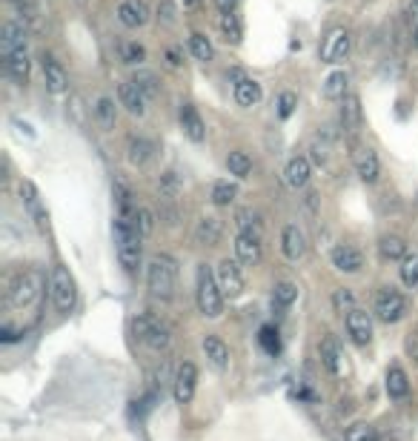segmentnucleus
I'll list each match as a JSON object with an SVG mask.
<instances>
[{"label":"nucleus","mask_w":418,"mask_h":441,"mask_svg":"<svg viewBox=\"0 0 418 441\" xmlns=\"http://www.w3.org/2000/svg\"><path fill=\"white\" fill-rule=\"evenodd\" d=\"M115 250L118 261L126 273L141 267V230H138V212H118L115 215Z\"/></svg>","instance_id":"obj_1"},{"label":"nucleus","mask_w":418,"mask_h":441,"mask_svg":"<svg viewBox=\"0 0 418 441\" xmlns=\"http://www.w3.org/2000/svg\"><path fill=\"white\" fill-rule=\"evenodd\" d=\"M195 301L203 318H221L224 313V293L218 287V275L209 264H198L195 273Z\"/></svg>","instance_id":"obj_2"},{"label":"nucleus","mask_w":418,"mask_h":441,"mask_svg":"<svg viewBox=\"0 0 418 441\" xmlns=\"http://www.w3.org/2000/svg\"><path fill=\"white\" fill-rule=\"evenodd\" d=\"M146 287L155 298L172 301L178 287V264L169 255H152L146 264Z\"/></svg>","instance_id":"obj_3"},{"label":"nucleus","mask_w":418,"mask_h":441,"mask_svg":"<svg viewBox=\"0 0 418 441\" xmlns=\"http://www.w3.org/2000/svg\"><path fill=\"white\" fill-rule=\"evenodd\" d=\"M41 293H44V278H41V273L26 270V273H18V275L12 278V284H9V290H6V298H9V304H12L15 310H26V307H32V304L41 301Z\"/></svg>","instance_id":"obj_4"},{"label":"nucleus","mask_w":418,"mask_h":441,"mask_svg":"<svg viewBox=\"0 0 418 441\" xmlns=\"http://www.w3.org/2000/svg\"><path fill=\"white\" fill-rule=\"evenodd\" d=\"M132 335H135L143 347H149V350H155V353H163V350L172 344L169 327H166L163 321H158L155 315H149V313H141V315L132 318Z\"/></svg>","instance_id":"obj_5"},{"label":"nucleus","mask_w":418,"mask_h":441,"mask_svg":"<svg viewBox=\"0 0 418 441\" xmlns=\"http://www.w3.org/2000/svg\"><path fill=\"white\" fill-rule=\"evenodd\" d=\"M49 293H52V301L61 313H72L75 304H78V287H75V278L69 275L66 267H52L49 273Z\"/></svg>","instance_id":"obj_6"},{"label":"nucleus","mask_w":418,"mask_h":441,"mask_svg":"<svg viewBox=\"0 0 418 441\" xmlns=\"http://www.w3.org/2000/svg\"><path fill=\"white\" fill-rule=\"evenodd\" d=\"M372 313L378 321L384 324H395L407 315V298L395 290V287H381L378 295H375V304H372Z\"/></svg>","instance_id":"obj_7"},{"label":"nucleus","mask_w":418,"mask_h":441,"mask_svg":"<svg viewBox=\"0 0 418 441\" xmlns=\"http://www.w3.org/2000/svg\"><path fill=\"white\" fill-rule=\"evenodd\" d=\"M195 387H198V367L192 361H183L178 364L175 375H172V395L178 404H189L192 395H195Z\"/></svg>","instance_id":"obj_8"},{"label":"nucleus","mask_w":418,"mask_h":441,"mask_svg":"<svg viewBox=\"0 0 418 441\" xmlns=\"http://www.w3.org/2000/svg\"><path fill=\"white\" fill-rule=\"evenodd\" d=\"M215 275H218V287H221L224 298H238V295L244 293V287H247V281H244V273H241L238 261L224 258V261L218 264Z\"/></svg>","instance_id":"obj_9"},{"label":"nucleus","mask_w":418,"mask_h":441,"mask_svg":"<svg viewBox=\"0 0 418 441\" xmlns=\"http://www.w3.org/2000/svg\"><path fill=\"white\" fill-rule=\"evenodd\" d=\"M344 327H347V335L352 344L358 347H367L372 341V315L361 307H355L350 315H344Z\"/></svg>","instance_id":"obj_10"},{"label":"nucleus","mask_w":418,"mask_h":441,"mask_svg":"<svg viewBox=\"0 0 418 441\" xmlns=\"http://www.w3.org/2000/svg\"><path fill=\"white\" fill-rule=\"evenodd\" d=\"M21 198H24V206H26V212L32 218V224L41 233H46V227H49V212H46V206L41 201V192H38V186L32 181H24L21 183Z\"/></svg>","instance_id":"obj_11"},{"label":"nucleus","mask_w":418,"mask_h":441,"mask_svg":"<svg viewBox=\"0 0 418 441\" xmlns=\"http://www.w3.org/2000/svg\"><path fill=\"white\" fill-rule=\"evenodd\" d=\"M318 55H321L324 64H338V61H344V58L350 55V32H347V29H332V32L324 38Z\"/></svg>","instance_id":"obj_12"},{"label":"nucleus","mask_w":418,"mask_h":441,"mask_svg":"<svg viewBox=\"0 0 418 441\" xmlns=\"http://www.w3.org/2000/svg\"><path fill=\"white\" fill-rule=\"evenodd\" d=\"M321 364H324L327 372L335 375V378H341V375L347 372L344 350H341V344H338L335 335H324V341H321Z\"/></svg>","instance_id":"obj_13"},{"label":"nucleus","mask_w":418,"mask_h":441,"mask_svg":"<svg viewBox=\"0 0 418 441\" xmlns=\"http://www.w3.org/2000/svg\"><path fill=\"white\" fill-rule=\"evenodd\" d=\"M264 250H261V235H250V233H238L235 238V258L247 267H255L261 261Z\"/></svg>","instance_id":"obj_14"},{"label":"nucleus","mask_w":418,"mask_h":441,"mask_svg":"<svg viewBox=\"0 0 418 441\" xmlns=\"http://www.w3.org/2000/svg\"><path fill=\"white\" fill-rule=\"evenodd\" d=\"M200 350H203V355H206V361L213 364L218 372H224L227 367H230V347L218 338V335H203V341H200Z\"/></svg>","instance_id":"obj_15"},{"label":"nucleus","mask_w":418,"mask_h":441,"mask_svg":"<svg viewBox=\"0 0 418 441\" xmlns=\"http://www.w3.org/2000/svg\"><path fill=\"white\" fill-rule=\"evenodd\" d=\"M281 250H284V255L290 261H301L307 255V235L295 224L284 227V233H281Z\"/></svg>","instance_id":"obj_16"},{"label":"nucleus","mask_w":418,"mask_h":441,"mask_svg":"<svg viewBox=\"0 0 418 441\" xmlns=\"http://www.w3.org/2000/svg\"><path fill=\"white\" fill-rule=\"evenodd\" d=\"M332 267H335L338 273L352 275V273H358V270L364 267V255H361L355 247H350V244H338V247L332 250Z\"/></svg>","instance_id":"obj_17"},{"label":"nucleus","mask_w":418,"mask_h":441,"mask_svg":"<svg viewBox=\"0 0 418 441\" xmlns=\"http://www.w3.org/2000/svg\"><path fill=\"white\" fill-rule=\"evenodd\" d=\"M118 21L129 29H138L149 21V6L143 4V0H123V4L118 6Z\"/></svg>","instance_id":"obj_18"},{"label":"nucleus","mask_w":418,"mask_h":441,"mask_svg":"<svg viewBox=\"0 0 418 441\" xmlns=\"http://www.w3.org/2000/svg\"><path fill=\"white\" fill-rule=\"evenodd\" d=\"M310 175H312L310 158H304V155L290 158V163H287V169H284V181H287V186H292V189H304V186L310 183Z\"/></svg>","instance_id":"obj_19"},{"label":"nucleus","mask_w":418,"mask_h":441,"mask_svg":"<svg viewBox=\"0 0 418 441\" xmlns=\"http://www.w3.org/2000/svg\"><path fill=\"white\" fill-rule=\"evenodd\" d=\"M44 78H46V89L52 95H63L69 89V78H66L63 66L52 55H44Z\"/></svg>","instance_id":"obj_20"},{"label":"nucleus","mask_w":418,"mask_h":441,"mask_svg":"<svg viewBox=\"0 0 418 441\" xmlns=\"http://www.w3.org/2000/svg\"><path fill=\"white\" fill-rule=\"evenodd\" d=\"M180 129L195 143H200L206 138V126H203V121H200V115H198V109L192 103H183L180 106Z\"/></svg>","instance_id":"obj_21"},{"label":"nucleus","mask_w":418,"mask_h":441,"mask_svg":"<svg viewBox=\"0 0 418 441\" xmlns=\"http://www.w3.org/2000/svg\"><path fill=\"white\" fill-rule=\"evenodd\" d=\"M118 101H121V106H123L126 112H132V115H143V112H146V95H143L132 81H126V83L118 86Z\"/></svg>","instance_id":"obj_22"},{"label":"nucleus","mask_w":418,"mask_h":441,"mask_svg":"<svg viewBox=\"0 0 418 441\" xmlns=\"http://www.w3.org/2000/svg\"><path fill=\"white\" fill-rule=\"evenodd\" d=\"M21 49H26V32H24L21 24L9 21L4 26V32H0V52H4V58H6V55H15Z\"/></svg>","instance_id":"obj_23"},{"label":"nucleus","mask_w":418,"mask_h":441,"mask_svg":"<svg viewBox=\"0 0 418 441\" xmlns=\"http://www.w3.org/2000/svg\"><path fill=\"white\" fill-rule=\"evenodd\" d=\"M221 235H224V224H221L218 218L206 215V218H200V220H198V227H195V238H198V244L215 247V244L221 241Z\"/></svg>","instance_id":"obj_24"},{"label":"nucleus","mask_w":418,"mask_h":441,"mask_svg":"<svg viewBox=\"0 0 418 441\" xmlns=\"http://www.w3.org/2000/svg\"><path fill=\"white\" fill-rule=\"evenodd\" d=\"M384 387H387V395H389L392 401L407 398V395H409V378H407L404 367L392 364V367L387 370V381H384Z\"/></svg>","instance_id":"obj_25"},{"label":"nucleus","mask_w":418,"mask_h":441,"mask_svg":"<svg viewBox=\"0 0 418 441\" xmlns=\"http://www.w3.org/2000/svg\"><path fill=\"white\" fill-rule=\"evenodd\" d=\"M261 83L258 81H253V78H238V83H235V103L238 106H244V109H250V106H255L258 101H261Z\"/></svg>","instance_id":"obj_26"},{"label":"nucleus","mask_w":418,"mask_h":441,"mask_svg":"<svg viewBox=\"0 0 418 441\" xmlns=\"http://www.w3.org/2000/svg\"><path fill=\"white\" fill-rule=\"evenodd\" d=\"M355 169H358V178L364 183H375L378 181V172H381V163H378V155L372 149H361L358 158H355Z\"/></svg>","instance_id":"obj_27"},{"label":"nucleus","mask_w":418,"mask_h":441,"mask_svg":"<svg viewBox=\"0 0 418 441\" xmlns=\"http://www.w3.org/2000/svg\"><path fill=\"white\" fill-rule=\"evenodd\" d=\"M4 66H6V75L18 83H26L29 81V58H26V49L15 52V55H6L4 58Z\"/></svg>","instance_id":"obj_28"},{"label":"nucleus","mask_w":418,"mask_h":441,"mask_svg":"<svg viewBox=\"0 0 418 441\" xmlns=\"http://www.w3.org/2000/svg\"><path fill=\"white\" fill-rule=\"evenodd\" d=\"M341 101H344V106H341V123H344L347 132H355L361 126V101L355 95H347Z\"/></svg>","instance_id":"obj_29"},{"label":"nucleus","mask_w":418,"mask_h":441,"mask_svg":"<svg viewBox=\"0 0 418 441\" xmlns=\"http://www.w3.org/2000/svg\"><path fill=\"white\" fill-rule=\"evenodd\" d=\"M378 253H381L384 261H404L409 255L404 238H398V235H384L381 244H378Z\"/></svg>","instance_id":"obj_30"},{"label":"nucleus","mask_w":418,"mask_h":441,"mask_svg":"<svg viewBox=\"0 0 418 441\" xmlns=\"http://www.w3.org/2000/svg\"><path fill=\"white\" fill-rule=\"evenodd\" d=\"M221 32H224L227 44L238 46V44L244 41V26H241V18H238L235 12H227V15H221Z\"/></svg>","instance_id":"obj_31"},{"label":"nucleus","mask_w":418,"mask_h":441,"mask_svg":"<svg viewBox=\"0 0 418 441\" xmlns=\"http://www.w3.org/2000/svg\"><path fill=\"white\" fill-rule=\"evenodd\" d=\"M295 298H298V287H295L292 281H278V284H275V290H272V304H275L278 310L292 307Z\"/></svg>","instance_id":"obj_32"},{"label":"nucleus","mask_w":418,"mask_h":441,"mask_svg":"<svg viewBox=\"0 0 418 441\" xmlns=\"http://www.w3.org/2000/svg\"><path fill=\"white\" fill-rule=\"evenodd\" d=\"M347 83H350L347 72H332V75L324 81V98H330V101L347 98Z\"/></svg>","instance_id":"obj_33"},{"label":"nucleus","mask_w":418,"mask_h":441,"mask_svg":"<svg viewBox=\"0 0 418 441\" xmlns=\"http://www.w3.org/2000/svg\"><path fill=\"white\" fill-rule=\"evenodd\" d=\"M227 166H230V175H235V178H250V172H253V158H250L247 152L235 149V152H230Z\"/></svg>","instance_id":"obj_34"},{"label":"nucleus","mask_w":418,"mask_h":441,"mask_svg":"<svg viewBox=\"0 0 418 441\" xmlns=\"http://www.w3.org/2000/svg\"><path fill=\"white\" fill-rule=\"evenodd\" d=\"M189 52L195 55V61H200V64H209L213 61V55H215V49H213V44H209V38L206 35H192L189 38Z\"/></svg>","instance_id":"obj_35"},{"label":"nucleus","mask_w":418,"mask_h":441,"mask_svg":"<svg viewBox=\"0 0 418 441\" xmlns=\"http://www.w3.org/2000/svg\"><path fill=\"white\" fill-rule=\"evenodd\" d=\"M235 195H238V186L235 183H230V181L213 183V203L215 206H230L235 201Z\"/></svg>","instance_id":"obj_36"},{"label":"nucleus","mask_w":418,"mask_h":441,"mask_svg":"<svg viewBox=\"0 0 418 441\" xmlns=\"http://www.w3.org/2000/svg\"><path fill=\"white\" fill-rule=\"evenodd\" d=\"M235 220H238V230H241V233L261 235V227H264V224H261V215H258V212H253V209H241Z\"/></svg>","instance_id":"obj_37"},{"label":"nucleus","mask_w":418,"mask_h":441,"mask_svg":"<svg viewBox=\"0 0 418 441\" xmlns=\"http://www.w3.org/2000/svg\"><path fill=\"white\" fill-rule=\"evenodd\" d=\"M95 118H98V123H101L103 129H112V126H115V118H118L115 101H112V98H101L98 106H95Z\"/></svg>","instance_id":"obj_38"},{"label":"nucleus","mask_w":418,"mask_h":441,"mask_svg":"<svg viewBox=\"0 0 418 441\" xmlns=\"http://www.w3.org/2000/svg\"><path fill=\"white\" fill-rule=\"evenodd\" d=\"M355 307H358V304H355V295H352V290L341 287V290H335V293H332V310H335L338 315H350Z\"/></svg>","instance_id":"obj_39"},{"label":"nucleus","mask_w":418,"mask_h":441,"mask_svg":"<svg viewBox=\"0 0 418 441\" xmlns=\"http://www.w3.org/2000/svg\"><path fill=\"white\" fill-rule=\"evenodd\" d=\"M149 155H152V143L149 141H143V138H132L129 141V161L135 166H143L149 161Z\"/></svg>","instance_id":"obj_40"},{"label":"nucleus","mask_w":418,"mask_h":441,"mask_svg":"<svg viewBox=\"0 0 418 441\" xmlns=\"http://www.w3.org/2000/svg\"><path fill=\"white\" fill-rule=\"evenodd\" d=\"M398 273H401V281H404V287H418V253L407 255V258L401 261Z\"/></svg>","instance_id":"obj_41"},{"label":"nucleus","mask_w":418,"mask_h":441,"mask_svg":"<svg viewBox=\"0 0 418 441\" xmlns=\"http://www.w3.org/2000/svg\"><path fill=\"white\" fill-rule=\"evenodd\" d=\"M344 438H347V441H381V438H378V432H375V427H369V424H364V421H358V424L347 427Z\"/></svg>","instance_id":"obj_42"},{"label":"nucleus","mask_w":418,"mask_h":441,"mask_svg":"<svg viewBox=\"0 0 418 441\" xmlns=\"http://www.w3.org/2000/svg\"><path fill=\"white\" fill-rule=\"evenodd\" d=\"M118 52H121V61L129 64V66H135V64H141V61L146 58V49H143L141 44H132V41H123V44L118 46Z\"/></svg>","instance_id":"obj_43"},{"label":"nucleus","mask_w":418,"mask_h":441,"mask_svg":"<svg viewBox=\"0 0 418 441\" xmlns=\"http://www.w3.org/2000/svg\"><path fill=\"white\" fill-rule=\"evenodd\" d=\"M132 83L146 95V98H155L158 92H160V86H158V78L152 75V72H138L135 78H132Z\"/></svg>","instance_id":"obj_44"},{"label":"nucleus","mask_w":418,"mask_h":441,"mask_svg":"<svg viewBox=\"0 0 418 441\" xmlns=\"http://www.w3.org/2000/svg\"><path fill=\"white\" fill-rule=\"evenodd\" d=\"M258 341H261V347H264L270 355H278V353H281V338H278V330H272V327H261Z\"/></svg>","instance_id":"obj_45"},{"label":"nucleus","mask_w":418,"mask_h":441,"mask_svg":"<svg viewBox=\"0 0 418 441\" xmlns=\"http://www.w3.org/2000/svg\"><path fill=\"white\" fill-rule=\"evenodd\" d=\"M295 106H298V95L295 92H281L278 95V115L281 118H290L295 112Z\"/></svg>","instance_id":"obj_46"},{"label":"nucleus","mask_w":418,"mask_h":441,"mask_svg":"<svg viewBox=\"0 0 418 441\" xmlns=\"http://www.w3.org/2000/svg\"><path fill=\"white\" fill-rule=\"evenodd\" d=\"M138 230H141V235H143V238L155 230V215H152L149 209H138Z\"/></svg>","instance_id":"obj_47"},{"label":"nucleus","mask_w":418,"mask_h":441,"mask_svg":"<svg viewBox=\"0 0 418 441\" xmlns=\"http://www.w3.org/2000/svg\"><path fill=\"white\" fill-rule=\"evenodd\" d=\"M407 353H409V358L415 361V367H418V324L409 330V335H407Z\"/></svg>","instance_id":"obj_48"},{"label":"nucleus","mask_w":418,"mask_h":441,"mask_svg":"<svg viewBox=\"0 0 418 441\" xmlns=\"http://www.w3.org/2000/svg\"><path fill=\"white\" fill-rule=\"evenodd\" d=\"M409 21H412V46L418 49V0H415L412 9H409Z\"/></svg>","instance_id":"obj_49"},{"label":"nucleus","mask_w":418,"mask_h":441,"mask_svg":"<svg viewBox=\"0 0 418 441\" xmlns=\"http://www.w3.org/2000/svg\"><path fill=\"white\" fill-rule=\"evenodd\" d=\"M238 4H241V0H215V6H218L224 15H227V12H235Z\"/></svg>","instance_id":"obj_50"},{"label":"nucleus","mask_w":418,"mask_h":441,"mask_svg":"<svg viewBox=\"0 0 418 441\" xmlns=\"http://www.w3.org/2000/svg\"><path fill=\"white\" fill-rule=\"evenodd\" d=\"M312 158H315L318 163H324V161H327V155H324V146H318V143H315V146H312Z\"/></svg>","instance_id":"obj_51"}]
</instances>
